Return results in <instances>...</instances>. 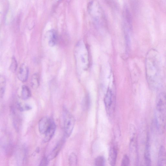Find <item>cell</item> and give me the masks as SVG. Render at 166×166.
Listing matches in <instances>:
<instances>
[{
    "mask_svg": "<svg viewBox=\"0 0 166 166\" xmlns=\"http://www.w3.org/2000/svg\"><path fill=\"white\" fill-rule=\"evenodd\" d=\"M130 136V151L132 159H137V137L136 128L133 124H130L129 129Z\"/></svg>",
    "mask_w": 166,
    "mask_h": 166,
    "instance_id": "277c9868",
    "label": "cell"
},
{
    "mask_svg": "<svg viewBox=\"0 0 166 166\" xmlns=\"http://www.w3.org/2000/svg\"><path fill=\"white\" fill-rule=\"evenodd\" d=\"M158 165L159 166H166V151L163 146L161 147L159 154Z\"/></svg>",
    "mask_w": 166,
    "mask_h": 166,
    "instance_id": "9c48e42d",
    "label": "cell"
},
{
    "mask_svg": "<svg viewBox=\"0 0 166 166\" xmlns=\"http://www.w3.org/2000/svg\"><path fill=\"white\" fill-rule=\"evenodd\" d=\"M31 90L27 86L23 85L22 88L21 97L24 100H26L28 99L31 96Z\"/></svg>",
    "mask_w": 166,
    "mask_h": 166,
    "instance_id": "5bb4252c",
    "label": "cell"
},
{
    "mask_svg": "<svg viewBox=\"0 0 166 166\" xmlns=\"http://www.w3.org/2000/svg\"><path fill=\"white\" fill-rule=\"evenodd\" d=\"M124 12H125V18L129 26L130 27L132 24V18L130 13L127 7L126 8Z\"/></svg>",
    "mask_w": 166,
    "mask_h": 166,
    "instance_id": "ffe728a7",
    "label": "cell"
},
{
    "mask_svg": "<svg viewBox=\"0 0 166 166\" xmlns=\"http://www.w3.org/2000/svg\"><path fill=\"white\" fill-rule=\"evenodd\" d=\"M117 150L115 146L111 147L110 149L109 155V161L111 165H115L117 156Z\"/></svg>",
    "mask_w": 166,
    "mask_h": 166,
    "instance_id": "8fae6325",
    "label": "cell"
},
{
    "mask_svg": "<svg viewBox=\"0 0 166 166\" xmlns=\"http://www.w3.org/2000/svg\"><path fill=\"white\" fill-rule=\"evenodd\" d=\"M112 102V93L110 89H108L104 99V103L106 110L108 111L111 106Z\"/></svg>",
    "mask_w": 166,
    "mask_h": 166,
    "instance_id": "7c38bea8",
    "label": "cell"
},
{
    "mask_svg": "<svg viewBox=\"0 0 166 166\" xmlns=\"http://www.w3.org/2000/svg\"><path fill=\"white\" fill-rule=\"evenodd\" d=\"M56 128V124L53 121L45 134V136L43 139L44 143H47L51 139L55 133Z\"/></svg>",
    "mask_w": 166,
    "mask_h": 166,
    "instance_id": "52a82bcc",
    "label": "cell"
},
{
    "mask_svg": "<svg viewBox=\"0 0 166 166\" xmlns=\"http://www.w3.org/2000/svg\"><path fill=\"white\" fill-rule=\"evenodd\" d=\"M155 122L157 130L160 134H163L166 127V96L164 94L157 98Z\"/></svg>",
    "mask_w": 166,
    "mask_h": 166,
    "instance_id": "7a4b0ae2",
    "label": "cell"
},
{
    "mask_svg": "<svg viewBox=\"0 0 166 166\" xmlns=\"http://www.w3.org/2000/svg\"><path fill=\"white\" fill-rule=\"evenodd\" d=\"M29 74V70L27 66L25 64H22L20 66L18 73L19 79L22 82L27 81Z\"/></svg>",
    "mask_w": 166,
    "mask_h": 166,
    "instance_id": "8992f818",
    "label": "cell"
},
{
    "mask_svg": "<svg viewBox=\"0 0 166 166\" xmlns=\"http://www.w3.org/2000/svg\"><path fill=\"white\" fill-rule=\"evenodd\" d=\"M69 164L70 166H76L77 164V157L76 154L72 153L70 155L69 159Z\"/></svg>",
    "mask_w": 166,
    "mask_h": 166,
    "instance_id": "e0dca14e",
    "label": "cell"
},
{
    "mask_svg": "<svg viewBox=\"0 0 166 166\" xmlns=\"http://www.w3.org/2000/svg\"><path fill=\"white\" fill-rule=\"evenodd\" d=\"M64 143V140H63L61 141L53 149V150L50 154L47 157V159L49 161L55 159L58 154H59L61 150Z\"/></svg>",
    "mask_w": 166,
    "mask_h": 166,
    "instance_id": "ba28073f",
    "label": "cell"
},
{
    "mask_svg": "<svg viewBox=\"0 0 166 166\" xmlns=\"http://www.w3.org/2000/svg\"><path fill=\"white\" fill-rule=\"evenodd\" d=\"M17 107L19 110L21 112L29 110L32 109V107L28 105H23L21 103L17 104Z\"/></svg>",
    "mask_w": 166,
    "mask_h": 166,
    "instance_id": "44dd1931",
    "label": "cell"
},
{
    "mask_svg": "<svg viewBox=\"0 0 166 166\" xmlns=\"http://www.w3.org/2000/svg\"><path fill=\"white\" fill-rule=\"evenodd\" d=\"M31 85L33 89H37L40 85V77L38 73L33 75L31 79Z\"/></svg>",
    "mask_w": 166,
    "mask_h": 166,
    "instance_id": "9a60e30c",
    "label": "cell"
},
{
    "mask_svg": "<svg viewBox=\"0 0 166 166\" xmlns=\"http://www.w3.org/2000/svg\"><path fill=\"white\" fill-rule=\"evenodd\" d=\"M6 80L3 76L0 77V95L2 98L4 95L6 86Z\"/></svg>",
    "mask_w": 166,
    "mask_h": 166,
    "instance_id": "2e32d148",
    "label": "cell"
},
{
    "mask_svg": "<svg viewBox=\"0 0 166 166\" xmlns=\"http://www.w3.org/2000/svg\"><path fill=\"white\" fill-rule=\"evenodd\" d=\"M130 160L129 157L127 155H124L122 160V166H128L129 165Z\"/></svg>",
    "mask_w": 166,
    "mask_h": 166,
    "instance_id": "603a6c76",
    "label": "cell"
},
{
    "mask_svg": "<svg viewBox=\"0 0 166 166\" xmlns=\"http://www.w3.org/2000/svg\"><path fill=\"white\" fill-rule=\"evenodd\" d=\"M160 56L156 50H150L145 60L146 76L148 84L155 89L159 86L161 80V62Z\"/></svg>",
    "mask_w": 166,
    "mask_h": 166,
    "instance_id": "6da1fadb",
    "label": "cell"
},
{
    "mask_svg": "<svg viewBox=\"0 0 166 166\" xmlns=\"http://www.w3.org/2000/svg\"><path fill=\"white\" fill-rule=\"evenodd\" d=\"M105 160L104 157L102 156H98L95 161V165L97 166L105 165Z\"/></svg>",
    "mask_w": 166,
    "mask_h": 166,
    "instance_id": "ac0fdd59",
    "label": "cell"
},
{
    "mask_svg": "<svg viewBox=\"0 0 166 166\" xmlns=\"http://www.w3.org/2000/svg\"><path fill=\"white\" fill-rule=\"evenodd\" d=\"M48 44L49 45L53 47L56 44L57 36L56 32L54 30L50 31L48 34Z\"/></svg>",
    "mask_w": 166,
    "mask_h": 166,
    "instance_id": "4fadbf2b",
    "label": "cell"
},
{
    "mask_svg": "<svg viewBox=\"0 0 166 166\" xmlns=\"http://www.w3.org/2000/svg\"><path fill=\"white\" fill-rule=\"evenodd\" d=\"M63 118L65 133L66 136L68 137L72 134L75 124V119L72 115L66 109L63 110Z\"/></svg>",
    "mask_w": 166,
    "mask_h": 166,
    "instance_id": "3957f363",
    "label": "cell"
},
{
    "mask_svg": "<svg viewBox=\"0 0 166 166\" xmlns=\"http://www.w3.org/2000/svg\"><path fill=\"white\" fill-rule=\"evenodd\" d=\"M145 162L147 166L151 165V159L150 154V144H149V137L148 135L147 137L145 152Z\"/></svg>",
    "mask_w": 166,
    "mask_h": 166,
    "instance_id": "30bf717a",
    "label": "cell"
},
{
    "mask_svg": "<svg viewBox=\"0 0 166 166\" xmlns=\"http://www.w3.org/2000/svg\"><path fill=\"white\" fill-rule=\"evenodd\" d=\"M49 161L48 160L47 157H44L41 160L40 166H47V165Z\"/></svg>",
    "mask_w": 166,
    "mask_h": 166,
    "instance_id": "cb8c5ba5",
    "label": "cell"
},
{
    "mask_svg": "<svg viewBox=\"0 0 166 166\" xmlns=\"http://www.w3.org/2000/svg\"><path fill=\"white\" fill-rule=\"evenodd\" d=\"M53 121L47 117H44L39 121L38 124L39 131L41 134H45L51 126Z\"/></svg>",
    "mask_w": 166,
    "mask_h": 166,
    "instance_id": "5b68a950",
    "label": "cell"
},
{
    "mask_svg": "<svg viewBox=\"0 0 166 166\" xmlns=\"http://www.w3.org/2000/svg\"><path fill=\"white\" fill-rule=\"evenodd\" d=\"M89 98L88 97L85 98L82 103V107L83 109L85 110H87L90 105Z\"/></svg>",
    "mask_w": 166,
    "mask_h": 166,
    "instance_id": "7402d4cb",
    "label": "cell"
},
{
    "mask_svg": "<svg viewBox=\"0 0 166 166\" xmlns=\"http://www.w3.org/2000/svg\"><path fill=\"white\" fill-rule=\"evenodd\" d=\"M17 62L14 57L12 58L10 66V69L12 72H14L17 68Z\"/></svg>",
    "mask_w": 166,
    "mask_h": 166,
    "instance_id": "d6986e66",
    "label": "cell"
}]
</instances>
